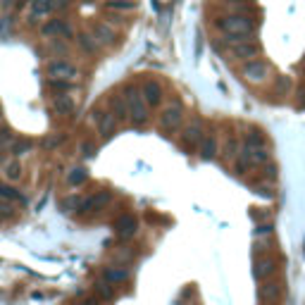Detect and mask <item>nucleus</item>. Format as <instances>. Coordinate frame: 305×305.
I'll return each mask as SVG.
<instances>
[{"label":"nucleus","instance_id":"obj_1","mask_svg":"<svg viewBox=\"0 0 305 305\" xmlns=\"http://www.w3.org/2000/svg\"><path fill=\"white\" fill-rule=\"evenodd\" d=\"M217 26L227 34V36H236V38H248L255 31V24L251 17L246 15H229V17L217 19Z\"/></svg>","mask_w":305,"mask_h":305},{"label":"nucleus","instance_id":"obj_2","mask_svg":"<svg viewBox=\"0 0 305 305\" xmlns=\"http://www.w3.org/2000/svg\"><path fill=\"white\" fill-rule=\"evenodd\" d=\"M124 100H126V108H129V119H131L136 126L148 124L150 115H148V105H145L141 91L126 86V89H124Z\"/></svg>","mask_w":305,"mask_h":305},{"label":"nucleus","instance_id":"obj_3","mask_svg":"<svg viewBox=\"0 0 305 305\" xmlns=\"http://www.w3.org/2000/svg\"><path fill=\"white\" fill-rule=\"evenodd\" d=\"M48 76H50V79H57V81H72V79L79 76V72H76L74 65L65 62V60H53V62L48 65Z\"/></svg>","mask_w":305,"mask_h":305},{"label":"nucleus","instance_id":"obj_4","mask_svg":"<svg viewBox=\"0 0 305 305\" xmlns=\"http://www.w3.org/2000/svg\"><path fill=\"white\" fill-rule=\"evenodd\" d=\"M181 119H184V108H181L179 103H172V105H167V108L162 110L160 126L164 131H174L181 124Z\"/></svg>","mask_w":305,"mask_h":305},{"label":"nucleus","instance_id":"obj_5","mask_svg":"<svg viewBox=\"0 0 305 305\" xmlns=\"http://www.w3.org/2000/svg\"><path fill=\"white\" fill-rule=\"evenodd\" d=\"M269 74V65L267 62H262V60H251L246 67H243V76L253 81V84H260V81H265Z\"/></svg>","mask_w":305,"mask_h":305},{"label":"nucleus","instance_id":"obj_6","mask_svg":"<svg viewBox=\"0 0 305 305\" xmlns=\"http://www.w3.org/2000/svg\"><path fill=\"white\" fill-rule=\"evenodd\" d=\"M139 91H141V95H143L145 105H160L162 103V86L155 79H145Z\"/></svg>","mask_w":305,"mask_h":305},{"label":"nucleus","instance_id":"obj_7","mask_svg":"<svg viewBox=\"0 0 305 305\" xmlns=\"http://www.w3.org/2000/svg\"><path fill=\"white\" fill-rule=\"evenodd\" d=\"M93 119L98 122V134L103 139H110L115 131H117V119L115 115H108V112H93Z\"/></svg>","mask_w":305,"mask_h":305},{"label":"nucleus","instance_id":"obj_8","mask_svg":"<svg viewBox=\"0 0 305 305\" xmlns=\"http://www.w3.org/2000/svg\"><path fill=\"white\" fill-rule=\"evenodd\" d=\"M136 229H139V222H136L134 215H124L115 222V232H117L119 238H131L136 234Z\"/></svg>","mask_w":305,"mask_h":305},{"label":"nucleus","instance_id":"obj_9","mask_svg":"<svg viewBox=\"0 0 305 305\" xmlns=\"http://www.w3.org/2000/svg\"><path fill=\"white\" fill-rule=\"evenodd\" d=\"M260 50H262L260 43H258V41H251V38H246V41H241V43L234 46V55L241 57V60H248V57L253 60V57L260 55Z\"/></svg>","mask_w":305,"mask_h":305},{"label":"nucleus","instance_id":"obj_10","mask_svg":"<svg viewBox=\"0 0 305 305\" xmlns=\"http://www.w3.org/2000/svg\"><path fill=\"white\" fill-rule=\"evenodd\" d=\"M41 34L43 36H65L70 38L72 36V29H70V24H65L62 19H50L48 24H43V29H41Z\"/></svg>","mask_w":305,"mask_h":305},{"label":"nucleus","instance_id":"obj_11","mask_svg":"<svg viewBox=\"0 0 305 305\" xmlns=\"http://www.w3.org/2000/svg\"><path fill=\"white\" fill-rule=\"evenodd\" d=\"M105 203H110V193H108V191H100V193H95V196L81 200L79 212H93V210H100Z\"/></svg>","mask_w":305,"mask_h":305},{"label":"nucleus","instance_id":"obj_12","mask_svg":"<svg viewBox=\"0 0 305 305\" xmlns=\"http://www.w3.org/2000/svg\"><path fill=\"white\" fill-rule=\"evenodd\" d=\"M243 160L248 164H260V162H267L269 160V153L265 145H248L243 150Z\"/></svg>","mask_w":305,"mask_h":305},{"label":"nucleus","instance_id":"obj_13","mask_svg":"<svg viewBox=\"0 0 305 305\" xmlns=\"http://www.w3.org/2000/svg\"><path fill=\"white\" fill-rule=\"evenodd\" d=\"M205 136H203V126H200V122H193L191 126H186L184 129V145L188 148H196V145H200V141H203Z\"/></svg>","mask_w":305,"mask_h":305},{"label":"nucleus","instance_id":"obj_14","mask_svg":"<svg viewBox=\"0 0 305 305\" xmlns=\"http://www.w3.org/2000/svg\"><path fill=\"white\" fill-rule=\"evenodd\" d=\"M53 110L57 112V115H72V112H74L72 95H65V93L55 95V98H53Z\"/></svg>","mask_w":305,"mask_h":305},{"label":"nucleus","instance_id":"obj_15","mask_svg":"<svg viewBox=\"0 0 305 305\" xmlns=\"http://www.w3.org/2000/svg\"><path fill=\"white\" fill-rule=\"evenodd\" d=\"M110 108L115 112V119H117V122L129 119V108H126L124 95H112V98H110Z\"/></svg>","mask_w":305,"mask_h":305},{"label":"nucleus","instance_id":"obj_16","mask_svg":"<svg viewBox=\"0 0 305 305\" xmlns=\"http://www.w3.org/2000/svg\"><path fill=\"white\" fill-rule=\"evenodd\" d=\"M93 38L98 43H103V46H112L115 43V31L110 29L108 24H95L93 26Z\"/></svg>","mask_w":305,"mask_h":305},{"label":"nucleus","instance_id":"obj_17","mask_svg":"<svg viewBox=\"0 0 305 305\" xmlns=\"http://www.w3.org/2000/svg\"><path fill=\"white\" fill-rule=\"evenodd\" d=\"M53 12V0H31V22L36 24L38 17Z\"/></svg>","mask_w":305,"mask_h":305},{"label":"nucleus","instance_id":"obj_18","mask_svg":"<svg viewBox=\"0 0 305 305\" xmlns=\"http://www.w3.org/2000/svg\"><path fill=\"white\" fill-rule=\"evenodd\" d=\"M198 150H200V158H203V160H212L217 155V141L212 136H205V139L200 141V145H198Z\"/></svg>","mask_w":305,"mask_h":305},{"label":"nucleus","instance_id":"obj_19","mask_svg":"<svg viewBox=\"0 0 305 305\" xmlns=\"http://www.w3.org/2000/svg\"><path fill=\"white\" fill-rule=\"evenodd\" d=\"M103 277H105L108 284H119V282H124L126 277H129V272H126V269H119V267H105Z\"/></svg>","mask_w":305,"mask_h":305},{"label":"nucleus","instance_id":"obj_20","mask_svg":"<svg viewBox=\"0 0 305 305\" xmlns=\"http://www.w3.org/2000/svg\"><path fill=\"white\" fill-rule=\"evenodd\" d=\"M2 177L10 181H17L19 177H22V164H19L17 160H10L2 164Z\"/></svg>","mask_w":305,"mask_h":305},{"label":"nucleus","instance_id":"obj_21","mask_svg":"<svg viewBox=\"0 0 305 305\" xmlns=\"http://www.w3.org/2000/svg\"><path fill=\"white\" fill-rule=\"evenodd\" d=\"M76 41H79V46H81L86 53H95V50H98V41L91 36V34H79Z\"/></svg>","mask_w":305,"mask_h":305},{"label":"nucleus","instance_id":"obj_22","mask_svg":"<svg viewBox=\"0 0 305 305\" xmlns=\"http://www.w3.org/2000/svg\"><path fill=\"white\" fill-rule=\"evenodd\" d=\"M86 177H89V174H86V169H84V167H76V169H72V172L67 174V181H70L72 186H79V184H84V181H86Z\"/></svg>","mask_w":305,"mask_h":305},{"label":"nucleus","instance_id":"obj_23","mask_svg":"<svg viewBox=\"0 0 305 305\" xmlns=\"http://www.w3.org/2000/svg\"><path fill=\"white\" fill-rule=\"evenodd\" d=\"M105 5H108L110 10H134L136 7L134 0H108Z\"/></svg>","mask_w":305,"mask_h":305},{"label":"nucleus","instance_id":"obj_24","mask_svg":"<svg viewBox=\"0 0 305 305\" xmlns=\"http://www.w3.org/2000/svg\"><path fill=\"white\" fill-rule=\"evenodd\" d=\"M29 150H31V141H26V139H19L12 143V155H24Z\"/></svg>","mask_w":305,"mask_h":305},{"label":"nucleus","instance_id":"obj_25","mask_svg":"<svg viewBox=\"0 0 305 305\" xmlns=\"http://www.w3.org/2000/svg\"><path fill=\"white\" fill-rule=\"evenodd\" d=\"M79 208H81V200L76 196H70L62 200V210H65V212H74V210H79Z\"/></svg>","mask_w":305,"mask_h":305},{"label":"nucleus","instance_id":"obj_26","mask_svg":"<svg viewBox=\"0 0 305 305\" xmlns=\"http://www.w3.org/2000/svg\"><path fill=\"white\" fill-rule=\"evenodd\" d=\"M262 296H265L267 301H272V303H274V301H279V296H282V288L277 286V284H269L267 288H262Z\"/></svg>","mask_w":305,"mask_h":305},{"label":"nucleus","instance_id":"obj_27","mask_svg":"<svg viewBox=\"0 0 305 305\" xmlns=\"http://www.w3.org/2000/svg\"><path fill=\"white\" fill-rule=\"evenodd\" d=\"M224 155H227L229 160H236V158H238V141H236V139L227 141V145H224Z\"/></svg>","mask_w":305,"mask_h":305},{"label":"nucleus","instance_id":"obj_28","mask_svg":"<svg viewBox=\"0 0 305 305\" xmlns=\"http://www.w3.org/2000/svg\"><path fill=\"white\" fill-rule=\"evenodd\" d=\"M95 291L100 293V298H105V301H110L112 296H115V291H112V286H110L108 282H100V284H95Z\"/></svg>","mask_w":305,"mask_h":305},{"label":"nucleus","instance_id":"obj_29","mask_svg":"<svg viewBox=\"0 0 305 305\" xmlns=\"http://www.w3.org/2000/svg\"><path fill=\"white\" fill-rule=\"evenodd\" d=\"M50 89L53 91H70L72 84L70 81H57V79H50Z\"/></svg>","mask_w":305,"mask_h":305},{"label":"nucleus","instance_id":"obj_30","mask_svg":"<svg viewBox=\"0 0 305 305\" xmlns=\"http://www.w3.org/2000/svg\"><path fill=\"white\" fill-rule=\"evenodd\" d=\"M0 196H5V198H15V200H22V196H19L15 188H10V186H0Z\"/></svg>","mask_w":305,"mask_h":305},{"label":"nucleus","instance_id":"obj_31","mask_svg":"<svg viewBox=\"0 0 305 305\" xmlns=\"http://www.w3.org/2000/svg\"><path fill=\"white\" fill-rule=\"evenodd\" d=\"M272 272V262H258V269H255V277H265Z\"/></svg>","mask_w":305,"mask_h":305},{"label":"nucleus","instance_id":"obj_32","mask_svg":"<svg viewBox=\"0 0 305 305\" xmlns=\"http://www.w3.org/2000/svg\"><path fill=\"white\" fill-rule=\"evenodd\" d=\"M60 141H62V136H50V139H46V141H43V145H46V148H55Z\"/></svg>","mask_w":305,"mask_h":305},{"label":"nucleus","instance_id":"obj_33","mask_svg":"<svg viewBox=\"0 0 305 305\" xmlns=\"http://www.w3.org/2000/svg\"><path fill=\"white\" fill-rule=\"evenodd\" d=\"M288 86H291V84H288V79H284V76H282V79H277V91H288Z\"/></svg>","mask_w":305,"mask_h":305},{"label":"nucleus","instance_id":"obj_34","mask_svg":"<svg viewBox=\"0 0 305 305\" xmlns=\"http://www.w3.org/2000/svg\"><path fill=\"white\" fill-rule=\"evenodd\" d=\"M81 150H84V155H86V158H91L95 148H93V145H91V143H84V145H81Z\"/></svg>","mask_w":305,"mask_h":305},{"label":"nucleus","instance_id":"obj_35","mask_svg":"<svg viewBox=\"0 0 305 305\" xmlns=\"http://www.w3.org/2000/svg\"><path fill=\"white\" fill-rule=\"evenodd\" d=\"M70 0H53V10H60V7H65Z\"/></svg>","mask_w":305,"mask_h":305},{"label":"nucleus","instance_id":"obj_36","mask_svg":"<svg viewBox=\"0 0 305 305\" xmlns=\"http://www.w3.org/2000/svg\"><path fill=\"white\" fill-rule=\"evenodd\" d=\"M81 305H100V303H98L95 298H89V301H84V303H81Z\"/></svg>","mask_w":305,"mask_h":305},{"label":"nucleus","instance_id":"obj_37","mask_svg":"<svg viewBox=\"0 0 305 305\" xmlns=\"http://www.w3.org/2000/svg\"><path fill=\"white\" fill-rule=\"evenodd\" d=\"M222 2H243V0H222Z\"/></svg>","mask_w":305,"mask_h":305},{"label":"nucleus","instance_id":"obj_38","mask_svg":"<svg viewBox=\"0 0 305 305\" xmlns=\"http://www.w3.org/2000/svg\"><path fill=\"white\" fill-rule=\"evenodd\" d=\"M81 2H98V0H81Z\"/></svg>","mask_w":305,"mask_h":305},{"label":"nucleus","instance_id":"obj_39","mask_svg":"<svg viewBox=\"0 0 305 305\" xmlns=\"http://www.w3.org/2000/svg\"><path fill=\"white\" fill-rule=\"evenodd\" d=\"M303 84H305V74H303Z\"/></svg>","mask_w":305,"mask_h":305}]
</instances>
